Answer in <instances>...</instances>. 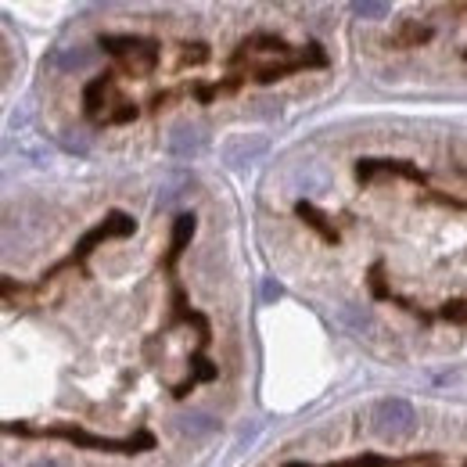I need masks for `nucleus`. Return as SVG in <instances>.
I'll return each instance as SVG.
<instances>
[{"mask_svg": "<svg viewBox=\"0 0 467 467\" xmlns=\"http://www.w3.org/2000/svg\"><path fill=\"white\" fill-rule=\"evenodd\" d=\"M374 431L381 435V439H410L413 431H417V410L410 407L407 400H400V396H389V400H381L378 407H374Z\"/></svg>", "mask_w": 467, "mask_h": 467, "instance_id": "nucleus-1", "label": "nucleus"}, {"mask_svg": "<svg viewBox=\"0 0 467 467\" xmlns=\"http://www.w3.org/2000/svg\"><path fill=\"white\" fill-rule=\"evenodd\" d=\"M51 435H61L76 446H90V450H101V453H144L155 446L151 435H137V439H98V435H87L79 428H55Z\"/></svg>", "mask_w": 467, "mask_h": 467, "instance_id": "nucleus-2", "label": "nucleus"}, {"mask_svg": "<svg viewBox=\"0 0 467 467\" xmlns=\"http://www.w3.org/2000/svg\"><path fill=\"white\" fill-rule=\"evenodd\" d=\"M266 148H270V140L263 133H237V137L227 140V148H223V162L231 170H244V166L259 162L266 155Z\"/></svg>", "mask_w": 467, "mask_h": 467, "instance_id": "nucleus-3", "label": "nucleus"}, {"mask_svg": "<svg viewBox=\"0 0 467 467\" xmlns=\"http://www.w3.org/2000/svg\"><path fill=\"white\" fill-rule=\"evenodd\" d=\"M205 151V133L198 126H176L170 133V155L173 159H198Z\"/></svg>", "mask_w": 467, "mask_h": 467, "instance_id": "nucleus-4", "label": "nucleus"}, {"mask_svg": "<svg viewBox=\"0 0 467 467\" xmlns=\"http://www.w3.org/2000/svg\"><path fill=\"white\" fill-rule=\"evenodd\" d=\"M338 317H342V324L346 327H352L359 338H370L374 331H378V324H374V317L363 309V306H352V302H346L342 309H338Z\"/></svg>", "mask_w": 467, "mask_h": 467, "instance_id": "nucleus-5", "label": "nucleus"}, {"mask_svg": "<svg viewBox=\"0 0 467 467\" xmlns=\"http://www.w3.org/2000/svg\"><path fill=\"white\" fill-rule=\"evenodd\" d=\"M295 180H298V187H302L306 194H320L324 183H327V176H324V170H320L317 162H306V166L295 173Z\"/></svg>", "mask_w": 467, "mask_h": 467, "instance_id": "nucleus-6", "label": "nucleus"}, {"mask_svg": "<svg viewBox=\"0 0 467 467\" xmlns=\"http://www.w3.org/2000/svg\"><path fill=\"white\" fill-rule=\"evenodd\" d=\"M90 61H94L90 47H65L58 55V68H65V72H83Z\"/></svg>", "mask_w": 467, "mask_h": 467, "instance_id": "nucleus-7", "label": "nucleus"}, {"mask_svg": "<svg viewBox=\"0 0 467 467\" xmlns=\"http://www.w3.org/2000/svg\"><path fill=\"white\" fill-rule=\"evenodd\" d=\"M213 428H216V420L209 413H183L180 417V431L183 435H209Z\"/></svg>", "mask_w": 467, "mask_h": 467, "instance_id": "nucleus-8", "label": "nucleus"}, {"mask_svg": "<svg viewBox=\"0 0 467 467\" xmlns=\"http://www.w3.org/2000/svg\"><path fill=\"white\" fill-rule=\"evenodd\" d=\"M352 15L356 18H389L392 15V4H385V0H356L352 4Z\"/></svg>", "mask_w": 467, "mask_h": 467, "instance_id": "nucleus-9", "label": "nucleus"}, {"mask_svg": "<svg viewBox=\"0 0 467 467\" xmlns=\"http://www.w3.org/2000/svg\"><path fill=\"white\" fill-rule=\"evenodd\" d=\"M194 234V216H180L176 220V231H173V252H180L187 244V237Z\"/></svg>", "mask_w": 467, "mask_h": 467, "instance_id": "nucleus-10", "label": "nucleus"}, {"mask_svg": "<svg viewBox=\"0 0 467 467\" xmlns=\"http://www.w3.org/2000/svg\"><path fill=\"white\" fill-rule=\"evenodd\" d=\"M298 216H306V220H309V223H313V227H317V231L324 234V237H327V241H335V237H338V234H335V231H327V227H324V223H320V216H317V213H313V209H309V205H298Z\"/></svg>", "mask_w": 467, "mask_h": 467, "instance_id": "nucleus-11", "label": "nucleus"}, {"mask_svg": "<svg viewBox=\"0 0 467 467\" xmlns=\"http://www.w3.org/2000/svg\"><path fill=\"white\" fill-rule=\"evenodd\" d=\"M263 295H266V298H270V302H274V298H281V285H274V281H270V285H266V288H263Z\"/></svg>", "mask_w": 467, "mask_h": 467, "instance_id": "nucleus-12", "label": "nucleus"}, {"mask_svg": "<svg viewBox=\"0 0 467 467\" xmlns=\"http://www.w3.org/2000/svg\"><path fill=\"white\" fill-rule=\"evenodd\" d=\"M33 467H65V464H58V461H47V457H44V461H36Z\"/></svg>", "mask_w": 467, "mask_h": 467, "instance_id": "nucleus-13", "label": "nucleus"}]
</instances>
